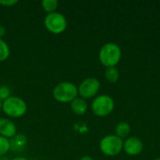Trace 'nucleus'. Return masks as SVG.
<instances>
[{"label": "nucleus", "mask_w": 160, "mask_h": 160, "mask_svg": "<svg viewBox=\"0 0 160 160\" xmlns=\"http://www.w3.org/2000/svg\"><path fill=\"white\" fill-rule=\"evenodd\" d=\"M122 57V51L118 44L114 42H108L104 44L98 52L99 62L105 68L116 67Z\"/></svg>", "instance_id": "obj_1"}, {"label": "nucleus", "mask_w": 160, "mask_h": 160, "mask_svg": "<svg viewBox=\"0 0 160 160\" xmlns=\"http://www.w3.org/2000/svg\"><path fill=\"white\" fill-rule=\"evenodd\" d=\"M2 112L8 118H21L27 112L26 102L20 97L10 96L2 102Z\"/></svg>", "instance_id": "obj_2"}, {"label": "nucleus", "mask_w": 160, "mask_h": 160, "mask_svg": "<svg viewBox=\"0 0 160 160\" xmlns=\"http://www.w3.org/2000/svg\"><path fill=\"white\" fill-rule=\"evenodd\" d=\"M52 97L60 103H70L79 97L78 86L71 82H61L54 86Z\"/></svg>", "instance_id": "obj_3"}, {"label": "nucleus", "mask_w": 160, "mask_h": 160, "mask_svg": "<svg viewBox=\"0 0 160 160\" xmlns=\"http://www.w3.org/2000/svg\"><path fill=\"white\" fill-rule=\"evenodd\" d=\"M114 109V100L109 95L97 96L91 103V110L98 117L108 116Z\"/></svg>", "instance_id": "obj_4"}, {"label": "nucleus", "mask_w": 160, "mask_h": 160, "mask_svg": "<svg viewBox=\"0 0 160 160\" xmlns=\"http://www.w3.org/2000/svg\"><path fill=\"white\" fill-rule=\"evenodd\" d=\"M44 26L50 33L53 35H59L66 31L68 27V21L65 15L55 11L45 16Z\"/></svg>", "instance_id": "obj_5"}, {"label": "nucleus", "mask_w": 160, "mask_h": 160, "mask_svg": "<svg viewBox=\"0 0 160 160\" xmlns=\"http://www.w3.org/2000/svg\"><path fill=\"white\" fill-rule=\"evenodd\" d=\"M124 141L116 135H107L99 142L100 152L107 157H115L123 151Z\"/></svg>", "instance_id": "obj_6"}, {"label": "nucleus", "mask_w": 160, "mask_h": 160, "mask_svg": "<svg viewBox=\"0 0 160 160\" xmlns=\"http://www.w3.org/2000/svg\"><path fill=\"white\" fill-rule=\"evenodd\" d=\"M100 89V82L94 77H89L81 82L78 86L79 97L83 99L96 98Z\"/></svg>", "instance_id": "obj_7"}, {"label": "nucleus", "mask_w": 160, "mask_h": 160, "mask_svg": "<svg viewBox=\"0 0 160 160\" xmlns=\"http://www.w3.org/2000/svg\"><path fill=\"white\" fill-rule=\"evenodd\" d=\"M123 150L128 156H138L143 150V142L137 137H128L124 142Z\"/></svg>", "instance_id": "obj_8"}, {"label": "nucleus", "mask_w": 160, "mask_h": 160, "mask_svg": "<svg viewBox=\"0 0 160 160\" xmlns=\"http://www.w3.org/2000/svg\"><path fill=\"white\" fill-rule=\"evenodd\" d=\"M16 135H17V127L15 123L8 117H1L0 118V136L10 140Z\"/></svg>", "instance_id": "obj_9"}, {"label": "nucleus", "mask_w": 160, "mask_h": 160, "mask_svg": "<svg viewBox=\"0 0 160 160\" xmlns=\"http://www.w3.org/2000/svg\"><path fill=\"white\" fill-rule=\"evenodd\" d=\"M70 109L72 112L77 115H83L88 110V104L85 99L78 97L70 102Z\"/></svg>", "instance_id": "obj_10"}, {"label": "nucleus", "mask_w": 160, "mask_h": 160, "mask_svg": "<svg viewBox=\"0 0 160 160\" xmlns=\"http://www.w3.org/2000/svg\"><path fill=\"white\" fill-rule=\"evenodd\" d=\"M10 142V150H13L15 152H21L23 151L27 144V138L26 136L22 134H17L12 139L9 140Z\"/></svg>", "instance_id": "obj_11"}, {"label": "nucleus", "mask_w": 160, "mask_h": 160, "mask_svg": "<svg viewBox=\"0 0 160 160\" xmlns=\"http://www.w3.org/2000/svg\"><path fill=\"white\" fill-rule=\"evenodd\" d=\"M131 132V128L127 122H120L115 127V134L120 139H128Z\"/></svg>", "instance_id": "obj_12"}, {"label": "nucleus", "mask_w": 160, "mask_h": 160, "mask_svg": "<svg viewBox=\"0 0 160 160\" xmlns=\"http://www.w3.org/2000/svg\"><path fill=\"white\" fill-rule=\"evenodd\" d=\"M119 71L115 67L106 68L105 69V79L111 83H115L119 80Z\"/></svg>", "instance_id": "obj_13"}, {"label": "nucleus", "mask_w": 160, "mask_h": 160, "mask_svg": "<svg viewBox=\"0 0 160 160\" xmlns=\"http://www.w3.org/2000/svg\"><path fill=\"white\" fill-rule=\"evenodd\" d=\"M58 5L59 2L57 0H43L41 2V8L47 14L55 12L58 8Z\"/></svg>", "instance_id": "obj_14"}, {"label": "nucleus", "mask_w": 160, "mask_h": 160, "mask_svg": "<svg viewBox=\"0 0 160 160\" xmlns=\"http://www.w3.org/2000/svg\"><path fill=\"white\" fill-rule=\"evenodd\" d=\"M9 55H10V48L8 44L3 38H0V62H4L8 60Z\"/></svg>", "instance_id": "obj_15"}, {"label": "nucleus", "mask_w": 160, "mask_h": 160, "mask_svg": "<svg viewBox=\"0 0 160 160\" xmlns=\"http://www.w3.org/2000/svg\"><path fill=\"white\" fill-rule=\"evenodd\" d=\"M10 151L9 140L0 136V158L5 157Z\"/></svg>", "instance_id": "obj_16"}, {"label": "nucleus", "mask_w": 160, "mask_h": 160, "mask_svg": "<svg viewBox=\"0 0 160 160\" xmlns=\"http://www.w3.org/2000/svg\"><path fill=\"white\" fill-rule=\"evenodd\" d=\"M10 96H11V91H10L9 87H8L6 85L0 86V100L2 102L5 101L6 99H8Z\"/></svg>", "instance_id": "obj_17"}, {"label": "nucleus", "mask_w": 160, "mask_h": 160, "mask_svg": "<svg viewBox=\"0 0 160 160\" xmlns=\"http://www.w3.org/2000/svg\"><path fill=\"white\" fill-rule=\"evenodd\" d=\"M18 3L17 0H0V6H4V7H12L14 5H16Z\"/></svg>", "instance_id": "obj_18"}, {"label": "nucleus", "mask_w": 160, "mask_h": 160, "mask_svg": "<svg viewBox=\"0 0 160 160\" xmlns=\"http://www.w3.org/2000/svg\"><path fill=\"white\" fill-rule=\"evenodd\" d=\"M5 35H6V28L3 25H0V38H3Z\"/></svg>", "instance_id": "obj_19"}, {"label": "nucleus", "mask_w": 160, "mask_h": 160, "mask_svg": "<svg viewBox=\"0 0 160 160\" xmlns=\"http://www.w3.org/2000/svg\"><path fill=\"white\" fill-rule=\"evenodd\" d=\"M80 160H95L92 157H90V156H83V157H82Z\"/></svg>", "instance_id": "obj_20"}, {"label": "nucleus", "mask_w": 160, "mask_h": 160, "mask_svg": "<svg viewBox=\"0 0 160 160\" xmlns=\"http://www.w3.org/2000/svg\"><path fill=\"white\" fill-rule=\"evenodd\" d=\"M10 160H29L27 159L26 158H22V157H16V158H13L12 159Z\"/></svg>", "instance_id": "obj_21"}, {"label": "nucleus", "mask_w": 160, "mask_h": 160, "mask_svg": "<svg viewBox=\"0 0 160 160\" xmlns=\"http://www.w3.org/2000/svg\"><path fill=\"white\" fill-rule=\"evenodd\" d=\"M0 112H2V101L0 100Z\"/></svg>", "instance_id": "obj_22"}, {"label": "nucleus", "mask_w": 160, "mask_h": 160, "mask_svg": "<svg viewBox=\"0 0 160 160\" xmlns=\"http://www.w3.org/2000/svg\"><path fill=\"white\" fill-rule=\"evenodd\" d=\"M154 160H160V158H156V159Z\"/></svg>", "instance_id": "obj_23"}]
</instances>
